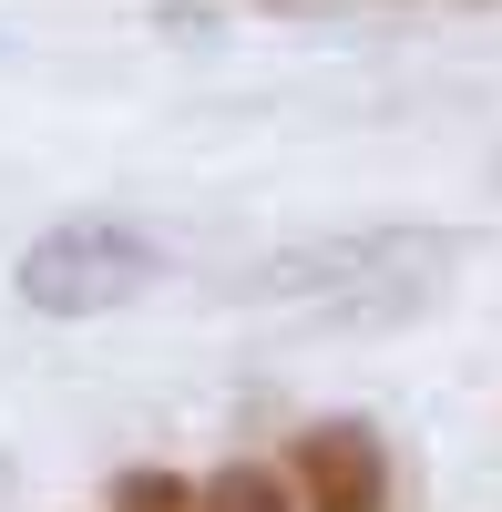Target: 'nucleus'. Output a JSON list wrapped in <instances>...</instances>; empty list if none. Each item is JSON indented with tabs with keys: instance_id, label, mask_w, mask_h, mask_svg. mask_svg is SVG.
Returning <instances> with one entry per match:
<instances>
[{
	"instance_id": "2",
	"label": "nucleus",
	"mask_w": 502,
	"mask_h": 512,
	"mask_svg": "<svg viewBox=\"0 0 502 512\" xmlns=\"http://www.w3.org/2000/svg\"><path fill=\"white\" fill-rule=\"evenodd\" d=\"M472 256L462 226H369V236H318L298 256H267L246 297H308V287H359V277H400V267H451Z\"/></svg>"
},
{
	"instance_id": "3",
	"label": "nucleus",
	"mask_w": 502,
	"mask_h": 512,
	"mask_svg": "<svg viewBox=\"0 0 502 512\" xmlns=\"http://www.w3.org/2000/svg\"><path fill=\"white\" fill-rule=\"evenodd\" d=\"M287 492L298 512H390V451L369 420H318L287 441Z\"/></svg>"
},
{
	"instance_id": "4",
	"label": "nucleus",
	"mask_w": 502,
	"mask_h": 512,
	"mask_svg": "<svg viewBox=\"0 0 502 512\" xmlns=\"http://www.w3.org/2000/svg\"><path fill=\"white\" fill-rule=\"evenodd\" d=\"M195 512H298V492H287V472H267V461H226V472L195 482Z\"/></svg>"
},
{
	"instance_id": "1",
	"label": "nucleus",
	"mask_w": 502,
	"mask_h": 512,
	"mask_svg": "<svg viewBox=\"0 0 502 512\" xmlns=\"http://www.w3.org/2000/svg\"><path fill=\"white\" fill-rule=\"evenodd\" d=\"M154 287V236L113 226V216H62L21 246L11 267V297L31 318H113Z\"/></svg>"
},
{
	"instance_id": "5",
	"label": "nucleus",
	"mask_w": 502,
	"mask_h": 512,
	"mask_svg": "<svg viewBox=\"0 0 502 512\" xmlns=\"http://www.w3.org/2000/svg\"><path fill=\"white\" fill-rule=\"evenodd\" d=\"M113 512H195V482L185 472H123L113 482Z\"/></svg>"
}]
</instances>
